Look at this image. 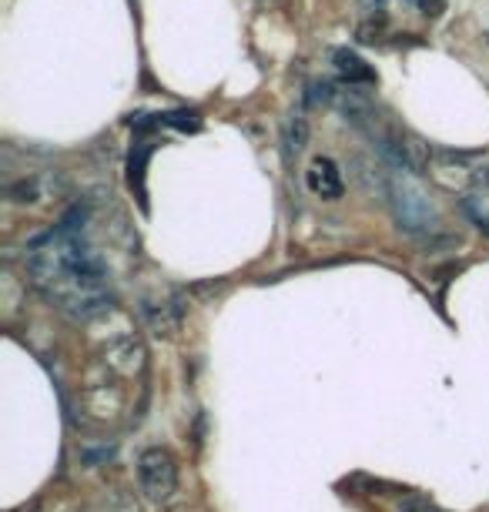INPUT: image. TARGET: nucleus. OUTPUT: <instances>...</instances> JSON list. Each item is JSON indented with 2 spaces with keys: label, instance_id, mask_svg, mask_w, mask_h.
Here are the masks:
<instances>
[{
  "label": "nucleus",
  "instance_id": "obj_2",
  "mask_svg": "<svg viewBox=\"0 0 489 512\" xmlns=\"http://www.w3.org/2000/svg\"><path fill=\"white\" fill-rule=\"evenodd\" d=\"M386 198H389L392 218H396V225L406 231V235L419 241H436L443 235V215H439L436 201L426 191V185L416 178V171H409V168L386 171Z\"/></svg>",
  "mask_w": 489,
  "mask_h": 512
},
{
  "label": "nucleus",
  "instance_id": "obj_8",
  "mask_svg": "<svg viewBox=\"0 0 489 512\" xmlns=\"http://www.w3.org/2000/svg\"><path fill=\"white\" fill-rule=\"evenodd\" d=\"M7 198L17 201V205H34L37 198H41V181H37L34 175L31 178H21L14 181V185H7Z\"/></svg>",
  "mask_w": 489,
  "mask_h": 512
},
{
  "label": "nucleus",
  "instance_id": "obj_5",
  "mask_svg": "<svg viewBox=\"0 0 489 512\" xmlns=\"http://www.w3.org/2000/svg\"><path fill=\"white\" fill-rule=\"evenodd\" d=\"M463 208H466V215L473 218V225L483 231V235H489V164L486 168H473Z\"/></svg>",
  "mask_w": 489,
  "mask_h": 512
},
{
  "label": "nucleus",
  "instance_id": "obj_9",
  "mask_svg": "<svg viewBox=\"0 0 489 512\" xmlns=\"http://www.w3.org/2000/svg\"><path fill=\"white\" fill-rule=\"evenodd\" d=\"M285 134H289V151L299 154L305 148V141H309V121H305L302 111L292 114V121H289V128H285Z\"/></svg>",
  "mask_w": 489,
  "mask_h": 512
},
{
  "label": "nucleus",
  "instance_id": "obj_3",
  "mask_svg": "<svg viewBox=\"0 0 489 512\" xmlns=\"http://www.w3.org/2000/svg\"><path fill=\"white\" fill-rule=\"evenodd\" d=\"M138 482L141 492L151 502H168L178 489V466L175 456L161 446H151L138 456Z\"/></svg>",
  "mask_w": 489,
  "mask_h": 512
},
{
  "label": "nucleus",
  "instance_id": "obj_6",
  "mask_svg": "<svg viewBox=\"0 0 489 512\" xmlns=\"http://www.w3.org/2000/svg\"><path fill=\"white\" fill-rule=\"evenodd\" d=\"M332 61H335V71H339V77L349 84V88H359V84L376 88V84H379V74L372 71V67L362 61L356 51H349V47H339V51L332 54Z\"/></svg>",
  "mask_w": 489,
  "mask_h": 512
},
{
  "label": "nucleus",
  "instance_id": "obj_11",
  "mask_svg": "<svg viewBox=\"0 0 489 512\" xmlns=\"http://www.w3.org/2000/svg\"><path fill=\"white\" fill-rule=\"evenodd\" d=\"M419 7H423V14H429V17H439L443 14V0H416Z\"/></svg>",
  "mask_w": 489,
  "mask_h": 512
},
{
  "label": "nucleus",
  "instance_id": "obj_1",
  "mask_svg": "<svg viewBox=\"0 0 489 512\" xmlns=\"http://www.w3.org/2000/svg\"><path fill=\"white\" fill-rule=\"evenodd\" d=\"M88 205L71 208L61 225L47 231L27 248V275L34 288L64 315L91 322L111 312L114 295L108 292V268L88 241Z\"/></svg>",
  "mask_w": 489,
  "mask_h": 512
},
{
  "label": "nucleus",
  "instance_id": "obj_4",
  "mask_svg": "<svg viewBox=\"0 0 489 512\" xmlns=\"http://www.w3.org/2000/svg\"><path fill=\"white\" fill-rule=\"evenodd\" d=\"M305 185H309L312 195L322 198V201H339L342 191H345L342 171L332 158H315L309 164V171H305Z\"/></svg>",
  "mask_w": 489,
  "mask_h": 512
},
{
  "label": "nucleus",
  "instance_id": "obj_7",
  "mask_svg": "<svg viewBox=\"0 0 489 512\" xmlns=\"http://www.w3.org/2000/svg\"><path fill=\"white\" fill-rule=\"evenodd\" d=\"M104 362H108L111 369H118L121 375H134L141 365H145V349H141L134 338H121L118 345H111V349H108Z\"/></svg>",
  "mask_w": 489,
  "mask_h": 512
},
{
  "label": "nucleus",
  "instance_id": "obj_10",
  "mask_svg": "<svg viewBox=\"0 0 489 512\" xmlns=\"http://www.w3.org/2000/svg\"><path fill=\"white\" fill-rule=\"evenodd\" d=\"M158 124H168V128H178V131H198V128H201L198 114H191V111H178V114H158Z\"/></svg>",
  "mask_w": 489,
  "mask_h": 512
}]
</instances>
